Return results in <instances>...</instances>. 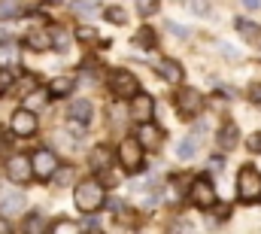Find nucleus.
<instances>
[{
    "label": "nucleus",
    "mask_w": 261,
    "mask_h": 234,
    "mask_svg": "<svg viewBox=\"0 0 261 234\" xmlns=\"http://www.w3.org/2000/svg\"><path fill=\"white\" fill-rule=\"evenodd\" d=\"M73 201H76V210L82 213H94L107 204V195H103V182L100 179H82L73 192Z\"/></svg>",
    "instance_id": "1"
},
{
    "label": "nucleus",
    "mask_w": 261,
    "mask_h": 234,
    "mask_svg": "<svg viewBox=\"0 0 261 234\" xmlns=\"http://www.w3.org/2000/svg\"><path fill=\"white\" fill-rule=\"evenodd\" d=\"M107 85H110V91H113L119 101H134V98L140 95V82H137V76H134L130 70H125V67L110 70Z\"/></svg>",
    "instance_id": "2"
},
{
    "label": "nucleus",
    "mask_w": 261,
    "mask_h": 234,
    "mask_svg": "<svg viewBox=\"0 0 261 234\" xmlns=\"http://www.w3.org/2000/svg\"><path fill=\"white\" fill-rule=\"evenodd\" d=\"M237 198L243 204H261V174L252 165L240 168L237 174Z\"/></svg>",
    "instance_id": "3"
},
{
    "label": "nucleus",
    "mask_w": 261,
    "mask_h": 234,
    "mask_svg": "<svg viewBox=\"0 0 261 234\" xmlns=\"http://www.w3.org/2000/svg\"><path fill=\"white\" fill-rule=\"evenodd\" d=\"M116 158L122 161V168L128 171V174H137V171H143V146L137 143V137H125L122 143H119V149H116Z\"/></svg>",
    "instance_id": "4"
},
{
    "label": "nucleus",
    "mask_w": 261,
    "mask_h": 234,
    "mask_svg": "<svg viewBox=\"0 0 261 234\" xmlns=\"http://www.w3.org/2000/svg\"><path fill=\"white\" fill-rule=\"evenodd\" d=\"M189 201H192V207H197V210H213L216 201H219L216 185L206 176H197L195 182H192V189H189Z\"/></svg>",
    "instance_id": "5"
},
{
    "label": "nucleus",
    "mask_w": 261,
    "mask_h": 234,
    "mask_svg": "<svg viewBox=\"0 0 261 234\" xmlns=\"http://www.w3.org/2000/svg\"><path fill=\"white\" fill-rule=\"evenodd\" d=\"M31 165H34V179H55V174L61 171V161L52 149H37L31 155Z\"/></svg>",
    "instance_id": "6"
},
{
    "label": "nucleus",
    "mask_w": 261,
    "mask_h": 234,
    "mask_svg": "<svg viewBox=\"0 0 261 234\" xmlns=\"http://www.w3.org/2000/svg\"><path fill=\"white\" fill-rule=\"evenodd\" d=\"M9 128H12V134H15V137H21V140L34 137V134H37V128H40L37 113H34V110H28V107H18V110L12 113V119H9Z\"/></svg>",
    "instance_id": "7"
},
{
    "label": "nucleus",
    "mask_w": 261,
    "mask_h": 234,
    "mask_svg": "<svg viewBox=\"0 0 261 234\" xmlns=\"http://www.w3.org/2000/svg\"><path fill=\"white\" fill-rule=\"evenodd\" d=\"M173 104H176V113L182 119H195L200 113V107H203V98H200L197 88H179L176 98H173Z\"/></svg>",
    "instance_id": "8"
},
{
    "label": "nucleus",
    "mask_w": 261,
    "mask_h": 234,
    "mask_svg": "<svg viewBox=\"0 0 261 234\" xmlns=\"http://www.w3.org/2000/svg\"><path fill=\"white\" fill-rule=\"evenodd\" d=\"M6 174H9V179H12L15 185H24L28 179H34V165H31V158H24V155H12V158L6 161Z\"/></svg>",
    "instance_id": "9"
},
{
    "label": "nucleus",
    "mask_w": 261,
    "mask_h": 234,
    "mask_svg": "<svg viewBox=\"0 0 261 234\" xmlns=\"http://www.w3.org/2000/svg\"><path fill=\"white\" fill-rule=\"evenodd\" d=\"M0 210L6 216L21 213L24 210V192L21 189H0Z\"/></svg>",
    "instance_id": "10"
},
{
    "label": "nucleus",
    "mask_w": 261,
    "mask_h": 234,
    "mask_svg": "<svg viewBox=\"0 0 261 234\" xmlns=\"http://www.w3.org/2000/svg\"><path fill=\"white\" fill-rule=\"evenodd\" d=\"M161 137H164V131L158 128V125H140L137 128V143L143 146V149H161Z\"/></svg>",
    "instance_id": "11"
},
{
    "label": "nucleus",
    "mask_w": 261,
    "mask_h": 234,
    "mask_svg": "<svg viewBox=\"0 0 261 234\" xmlns=\"http://www.w3.org/2000/svg\"><path fill=\"white\" fill-rule=\"evenodd\" d=\"M152 110H155V101L149 95H137L134 104H130V116L137 119V122H143V125L152 122Z\"/></svg>",
    "instance_id": "12"
},
{
    "label": "nucleus",
    "mask_w": 261,
    "mask_h": 234,
    "mask_svg": "<svg viewBox=\"0 0 261 234\" xmlns=\"http://www.w3.org/2000/svg\"><path fill=\"white\" fill-rule=\"evenodd\" d=\"M155 73L161 76V79H167V82H173V85H179L182 82V76H186V70L176 64L173 58H164V61H158L155 64Z\"/></svg>",
    "instance_id": "13"
},
{
    "label": "nucleus",
    "mask_w": 261,
    "mask_h": 234,
    "mask_svg": "<svg viewBox=\"0 0 261 234\" xmlns=\"http://www.w3.org/2000/svg\"><path fill=\"white\" fill-rule=\"evenodd\" d=\"M91 113H94L91 101H85V98H76V101H70V119H73V122H79V125H88V122H91Z\"/></svg>",
    "instance_id": "14"
},
{
    "label": "nucleus",
    "mask_w": 261,
    "mask_h": 234,
    "mask_svg": "<svg viewBox=\"0 0 261 234\" xmlns=\"http://www.w3.org/2000/svg\"><path fill=\"white\" fill-rule=\"evenodd\" d=\"M46 216L43 213H37V210H31L28 216H24V234H46Z\"/></svg>",
    "instance_id": "15"
},
{
    "label": "nucleus",
    "mask_w": 261,
    "mask_h": 234,
    "mask_svg": "<svg viewBox=\"0 0 261 234\" xmlns=\"http://www.w3.org/2000/svg\"><path fill=\"white\" fill-rule=\"evenodd\" d=\"M237 134H240V131H237L234 122L222 125V128H219V146H222V149H234V146H237Z\"/></svg>",
    "instance_id": "16"
},
{
    "label": "nucleus",
    "mask_w": 261,
    "mask_h": 234,
    "mask_svg": "<svg viewBox=\"0 0 261 234\" xmlns=\"http://www.w3.org/2000/svg\"><path fill=\"white\" fill-rule=\"evenodd\" d=\"M49 91H52V98H67V95L73 91V79H70V76H55V79L49 82Z\"/></svg>",
    "instance_id": "17"
},
{
    "label": "nucleus",
    "mask_w": 261,
    "mask_h": 234,
    "mask_svg": "<svg viewBox=\"0 0 261 234\" xmlns=\"http://www.w3.org/2000/svg\"><path fill=\"white\" fill-rule=\"evenodd\" d=\"M195 152H197V140H195V137H186V140H179V146H176V155H179L182 161L195 158Z\"/></svg>",
    "instance_id": "18"
},
{
    "label": "nucleus",
    "mask_w": 261,
    "mask_h": 234,
    "mask_svg": "<svg viewBox=\"0 0 261 234\" xmlns=\"http://www.w3.org/2000/svg\"><path fill=\"white\" fill-rule=\"evenodd\" d=\"M134 46H140V49H152V46H155V31H152V28H140L137 37H134Z\"/></svg>",
    "instance_id": "19"
},
{
    "label": "nucleus",
    "mask_w": 261,
    "mask_h": 234,
    "mask_svg": "<svg viewBox=\"0 0 261 234\" xmlns=\"http://www.w3.org/2000/svg\"><path fill=\"white\" fill-rule=\"evenodd\" d=\"M28 46H31V49H37V52H43V49H49V46H52V40H49V34L34 31V34H28Z\"/></svg>",
    "instance_id": "20"
},
{
    "label": "nucleus",
    "mask_w": 261,
    "mask_h": 234,
    "mask_svg": "<svg viewBox=\"0 0 261 234\" xmlns=\"http://www.w3.org/2000/svg\"><path fill=\"white\" fill-rule=\"evenodd\" d=\"M237 31H240L246 40H255V37H261V28H258V25H252V21H246V18H237Z\"/></svg>",
    "instance_id": "21"
},
{
    "label": "nucleus",
    "mask_w": 261,
    "mask_h": 234,
    "mask_svg": "<svg viewBox=\"0 0 261 234\" xmlns=\"http://www.w3.org/2000/svg\"><path fill=\"white\" fill-rule=\"evenodd\" d=\"M107 21H113V25H125L128 15H125L122 6H107Z\"/></svg>",
    "instance_id": "22"
},
{
    "label": "nucleus",
    "mask_w": 261,
    "mask_h": 234,
    "mask_svg": "<svg viewBox=\"0 0 261 234\" xmlns=\"http://www.w3.org/2000/svg\"><path fill=\"white\" fill-rule=\"evenodd\" d=\"M76 40H82V43H91V40H97V31L94 28H76Z\"/></svg>",
    "instance_id": "23"
},
{
    "label": "nucleus",
    "mask_w": 261,
    "mask_h": 234,
    "mask_svg": "<svg viewBox=\"0 0 261 234\" xmlns=\"http://www.w3.org/2000/svg\"><path fill=\"white\" fill-rule=\"evenodd\" d=\"M52 234H79V228H76L73 222H67V219H61V222H55V228H52Z\"/></svg>",
    "instance_id": "24"
},
{
    "label": "nucleus",
    "mask_w": 261,
    "mask_h": 234,
    "mask_svg": "<svg viewBox=\"0 0 261 234\" xmlns=\"http://www.w3.org/2000/svg\"><path fill=\"white\" fill-rule=\"evenodd\" d=\"M18 12H21L18 3H0V18H12V15H18Z\"/></svg>",
    "instance_id": "25"
},
{
    "label": "nucleus",
    "mask_w": 261,
    "mask_h": 234,
    "mask_svg": "<svg viewBox=\"0 0 261 234\" xmlns=\"http://www.w3.org/2000/svg\"><path fill=\"white\" fill-rule=\"evenodd\" d=\"M12 82H15V73H12V70H6V67H3V70H0V91H6V88H9V85H12Z\"/></svg>",
    "instance_id": "26"
},
{
    "label": "nucleus",
    "mask_w": 261,
    "mask_h": 234,
    "mask_svg": "<svg viewBox=\"0 0 261 234\" xmlns=\"http://www.w3.org/2000/svg\"><path fill=\"white\" fill-rule=\"evenodd\" d=\"M246 95H249V101H252V104H255V107H261V82H252V85H249V91H246Z\"/></svg>",
    "instance_id": "27"
},
{
    "label": "nucleus",
    "mask_w": 261,
    "mask_h": 234,
    "mask_svg": "<svg viewBox=\"0 0 261 234\" xmlns=\"http://www.w3.org/2000/svg\"><path fill=\"white\" fill-rule=\"evenodd\" d=\"M137 12H140V15H152V12H158V3H149V0L143 3V0H140V3H137Z\"/></svg>",
    "instance_id": "28"
},
{
    "label": "nucleus",
    "mask_w": 261,
    "mask_h": 234,
    "mask_svg": "<svg viewBox=\"0 0 261 234\" xmlns=\"http://www.w3.org/2000/svg\"><path fill=\"white\" fill-rule=\"evenodd\" d=\"M246 146H249V152H255V155H258V152H261V131H255V134L246 140Z\"/></svg>",
    "instance_id": "29"
},
{
    "label": "nucleus",
    "mask_w": 261,
    "mask_h": 234,
    "mask_svg": "<svg viewBox=\"0 0 261 234\" xmlns=\"http://www.w3.org/2000/svg\"><path fill=\"white\" fill-rule=\"evenodd\" d=\"M167 31H170V34H176V37H189V34H192L189 28H182V25H176V21H170V25H167Z\"/></svg>",
    "instance_id": "30"
},
{
    "label": "nucleus",
    "mask_w": 261,
    "mask_h": 234,
    "mask_svg": "<svg viewBox=\"0 0 261 234\" xmlns=\"http://www.w3.org/2000/svg\"><path fill=\"white\" fill-rule=\"evenodd\" d=\"M189 9L197 12V15H206V12H210V3H189Z\"/></svg>",
    "instance_id": "31"
},
{
    "label": "nucleus",
    "mask_w": 261,
    "mask_h": 234,
    "mask_svg": "<svg viewBox=\"0 0 261 234\" xmlns=\"http://www.w3.org/2000/svg\"><path fill=\"white\" fill-rule=\"evenodd\" d=\"M70 174H73V171H70V168H61V171H58V174H55V182H58V185H61V182H67V179H70Z\"/></svg>",
    "instance_id": "32"
},
{
    "label": "nucleus",
    "mask_w": 261,
    "mask_h": 234,
    "mask_svg": "<svg viewBox=\"0 0 261 234\" xmlns=\"http://www.w3.org/2000/svg\"><path fill=\"white\" fill-rule=\"evenodd\" d=\"M222 168H225V158L222 155H213L210 158V171H222Z\"/></svg>",
    "instance_id": "33"
},
{
    "label": "nucleus",
    "mask_w": 261,
    "mask_h": 234,
    "mask_svg": "<svg viewBox=\"0 0 261 234\" xmlns=\"http://www.w3.org/2000/svg\"><path fill=\"white\" fill-rule=\"evenodd\" d=\"M70 9H76V12H91L94 3H70Z\"/></svg>",
    "instance_id": "34"
},
{
    "label": "nucleus",
    "mask_w": 261,
    "mask_h": 234,
    "mask_svg": "<svg viewBox=\"0 0 261 234\" xmlns=\"http://www.w3.org/2000/svg\"><path fill=\"white\" fill-rule=\"evenodd\" d=\"M219 49H222V52H225V55H228V58H237V55H240V52H237V49H234V46H228V43H222V46H219Z\"/></svg>",
    "instance_id": "35"
},
{
    "label": "nucleus",
    "mask_w": 261,
    "mask_h": 234,
    "mask_svg": "<svg viewBox=\"0 0 261 234\" xmlns=\"http://www.w3.org/2000/svg\"><path fill=\"white\" fill-rule=\"evenodd\" d=\"M0 234H12V228H9V222H6V219H0Z\"/></svg>",
    "instance_id": "36"
},
{
    "label": "nucleus",
    "mask_w": 261,
    "mask_h": 234,
    "mask_svg": "<svg viewBox=\"0 0 261 234\" xmlns=\"http://www.w3.org/2000/svg\"><path fill=\"white\" fill-rule=\"evenodd\" d=\"M91 234H103V231H91Z\"/></svg>",
    "instance_id": "37"
}]
</instances>
